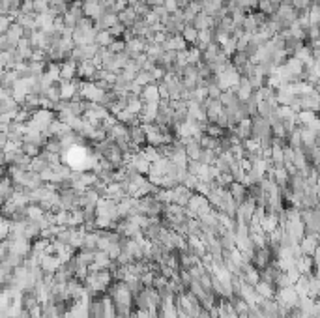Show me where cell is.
I'll list each match as a JSON object with an SVG mask.
<instances>
[{
	"instance_id": "1",
	"label": "cell",
	"mask_w": 320,
	"mask_h": 318,
	"mask_svg": "<svg viewBox=\"0 0 320 318\" xmlns=\"http://www.w3.org/2000/svg\"><path fill=\"white\" fill-rule=\"evenodd\" d=\"M159 99H161V92H159L157 84H148L142 88V101L144 103H161Z\"/></svg>"
},
{
	"instance_id": "3",
	"label": "cell",
	"mask_w": 320,
	"mask_h": 318,
	"mask_svg": "<svg viewBox=\"0 0 320 318\" xmlns=\"http://www.w3.org/2000/svg\"><path fill=\"white\" fill-rule=\"evenodd\" d=\"M182 38L187 41V43H197L198 40V30L193 26V24H187L186 28H184V32H182Z\"/></svg>"
},
{
	"instance_id": "2",
	"label": "cell",
	"mask_w": 320,
	"mask_h": 318,
	"mask_svg": "<svg viewBox=\"0 0 320 318\" xmlns=\"http://www.w3.org/2000/svg\"><path fill=\"white\" fill-rule=\"evenodd\" d=\"M114 41V36L109 32V30H98V36H96V43L99 47H109Z\"/></svg>"
}]
</instances>
